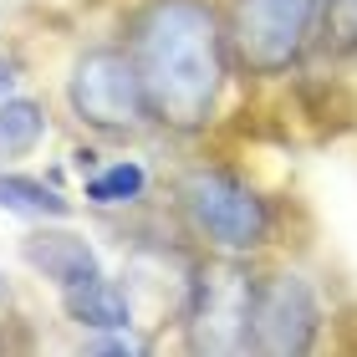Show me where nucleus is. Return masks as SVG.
I'll list each match as a JSON object with an SVG mask.
<instances>
[{
  "mask_svg": "<svg viewBox=\"0 0 357 357\" xmlns=\"http://www.w3.org/2000/svg\"><path fill=\"white\" fill-rule=\"evenodd\" d=\"M321 26V0H230L235 61L255 77H281L306 56Z\"/></svg>",
  "mask_w": 357,
  "mask_h": 357,
  "instance_id": "nucleus-3",
  "label": "nucleus"
},
{
  "mask_svg": "<svg viewBox=\"0 0 357 357\" xmlns=\"http://www.w3.org/2000/svg\"><path fill=\"white\" fill-rule=\"evenodd\" d=\"M10 296V286H6V275H0V301H6Z\"/></svg>",
  "mask_w": 357,
  "mask_h": 357,
  "instance_id": "nucleus-16",
  "label": "nucleus"
},
{
  "mask_svg": "<svg viewBox=\"0 0 357 357\" xmlns=\"http://www.w3.org/2000/svg\"><path fill=\"white\" fill-rule=\"evenodd\" d=\"M143 189H149V169L133 164V158H123V164H107V169L87 174V184H82L87 204H102V209H112V204H133V199H143Z\"/></svg>",
  "mask_w": 357,
  "mask_h": 357,
  "instance_id": "nucleus-11",
  "label": "nucleus"
},
{
  "mask_svg": "<svg viewBox=\"0 0 357 357\" xmlns=\"http://www.w3.org/2000/svg\"><path fill=\"white\" fill-rule=\"evenodd\" d=\"M46 138V107L36 97H0V158H26Z\"/></svg>",
  "mask_w": 357,
  "mask_h": 357,
  "instance_id": "nucleus-10",
  "label": "nucleus"
},
{
  "mask_svg": "<svg viewBox=\"0 0 357 357\" xmlns=\"http://www.w3.org/2000/svg\"><path fill=\"white\" fill-rule=\"evenodd\" d=\"M230 31L209 0H149L128 26L149 118L169 133H204L225 92Z\"/></svg>",
  "mask_w": 357,
  "mask_h": 357,
  "instance_id": "nucleus-1",
  "label": "nucleus"
},
{
  "mask_svg": "<svg viewBox=\"0 0 357 357\" xmlns=\"http://www.w3.org/2000/svg\"><path fill=\"white\" fill-rule=\"evenodd\" d=\"M0 209H6V215H21V220H67L72 199H61L46 178L0 174Z\"/></svg>",
  "mask_w": 357,
  "mask_h": 357,
  "instance_id": "nucleus-9",
  "label": "nucleus"
},
{
  "mask_svg": "<svg viewBox=\"0 0 357 357\" xmlns=\"http://www.w3.org/2000/svg\"><path fill=\"white\" fill-rule=\"evenodd\" d=\"M61 306H67V317L77 321V327H87V332H123V327H133V306H128V296L112 281H87V286H77V291H61Z\"/></svg>",
  "mask_w": 357,
  "mask_h": 357,
  "instance_id": "nucleus-8",
  "label": "nucleus"
},
{
  "mask_svg": "<svg viewBox=\"0 0 357 357\" xmlns=\"http://www.w3.org/2000/svg\"><path fill=\"white\" fill-rule=\"evenodd\" d=\"M10 87H15V67H10V61H0V97H10Z\"/></svg>",
  "mask_w": 357,
  "mask_h": 357,
  "instance_id": "nucleus-14",
  "label": "nucleus"
},
{
  "mask_svg": "<svg viewBox=\"0 0 357 357\" xmlns=\"http://www.w3.org/2000/svg\"><path fill=\"white\" fill-rule=\"evenodd\" d=\"M178 204L194 235L225 255H250L271 240V204L230 169H189L178 184Z\"/></svg>",
  "mask_w": 357,
  "mask_h": 357,
  "instance_id": "nucleus-2",
  "label": "nucleus"
},
{
  "mask_svg": "<svg viewBox=\"0 0 357 357\" xmlns=\"http://www.w3.org/2000/svg\"><path fill=\"white\" fill-rule=\"evenodd\" d=\"M87 352H118V357H133V352H149V342L128 337V327H123L118 337H102V342H87Z\"/></svg>",
  "mask_w": 357,
  "mask_h": 357,
  "instance_id": "nucleus-13",
  "label": "nucleus"
},
{
  "mask_svg": "<svg viewBox=\"0 0 357 357\" xmlns=\"http://www.w3.org/2000/svg\"><path fill=\"white\" fill-rule=\"evenodd\" d=\"M321 41L332 52H357V0H321Z\"/></svg>",
  "mask_w": 357,
  "mask_h": 357,
  "instance_id": "nucleus-12",
  "label": "nucleus"
},
{
  "mask_svg": "<svg viewBox=\"0 0 357 357\" xmlns=\"http://www.w3.org/2000/svg\"><path fill=\"white\" fill-rule=\"evenodd\" d=\"M21 255H26V266L36 275H46L56 291H77V286H87V281L102 275L97 250L82 235H72V230H36V235H26Z\"/></svg>",
  "mask_w": 357,
  "mask_h": 357,
  "instance_id": "nucleus-7",
  "label": "nucleus"
},
{
  "mask_svg": "<svg viewBox=\"0 0 357 357\" xmlns=\"http://www.w3.org/2000/svg\"><path fill=\"white\" fill-rule=\"evenodd\" d=\"M67 102H72V118L87 123L92 133H133V128L153 123L138 67L118 46H92L77 56L67 77Z\"/></svg>",
  "mask_w": 357,
  "mask_h": 357,
  "instance_id": "nucleus-4",
  "label": "nucleus"
},
{
  "mask_svg": "<svg viewBox=\"0 0 357 357\" xmlns=\"http://www.w3.org/2000/svg\"><path fill=\"white\" fill-rule=\"evenodd\" d=\"M77 169L92 174V169H97V153H92V149H82V153H77Z\"/></svg>",
  "mask_w": 357,
  "mask_h": 357,
  "instance_id": "nucleus-15",
  "label": "nucleus"
},
{
  "mask_svg": "<svg viewBox=\"0 0 357 357\" xmlns=\"http://www.w3.org/2000/svg\"><path fill=\"white\" fill-rule=\"evenodd\" d=\"M321 327V301L306 275L281 271L271 281L255 286V312H250V352H271V357H291L306 352L317 342Z\"/></svg>",
  "mask_w": 357,
  "mask_h": 357,
  "instance_id": "nucleus-6",
  "label": "nucleus"
},
{
  "mask_svg": "<svg viewBox=\"0 0 357 357\" xmlns=\"http://www.w3.org/2000/svg\"><path fill=\"white\" fill-rule=\"evenodd\" d=\"M255 286L240 266H209L189 286V342L199 352H250Z\"/></svg>",
  "mask_w": 357,
  "mask_h": 357,
  "instance_id": "nucleus-5",
  "label": "nucleus"
}]
</instances>
